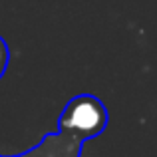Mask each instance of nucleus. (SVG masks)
I'll return each mask as SVG.
<instances>
[{
  "instance_id": "f257e3e1",
  "label": "nucleus",
  "mask_w": 157,
  "mask_h": 157,
  "mask_svg": "<svg viewBox=\"0 0 157 157\" xmlns=\"http://www.w3.org/2000/svg\"><path fill=\"white\" fill-rule=\"evenodd\" d=\"M107 121H109V115L101 100L90 94H82L66 104L58 119V125H60L62 133H68L84 141L88 137L100 135L105 129Z\"/></svg>"
},
{
  "instance_id": "f03ea898",
  "label": "nucleus",
  "mask_w": 157,
  "mask_h": 157,
  "mask_svg": "<svg viewBox=\"0 0 157 157\" xmlns=\"http://www.w3.org/2000/svg\"><path fill=\"white\" fill-rule=\"evenodd\" d=\"M8 60H10V52H8V46L2 38H0V80H2L4 72L8 68Z\"/></svg>"
}]
</instances>
